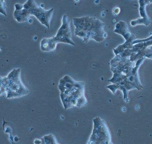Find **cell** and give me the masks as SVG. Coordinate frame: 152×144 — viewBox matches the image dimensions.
I'll return each instance as SVG.
<instances>
[{"label":"cell","instance_id":"cell-12","mask_svg":"<svg viewBox=\"0 0 152 144\" xmlns=\"http://www.w3.org/2000/svg\"><path fill=\"white\" fill-rule=\"evenodd\" d=\"M4 1H1V13L6 16V4L4 3Z\"/></svg>","mask_w":152,"mask_h":144},{"label":"cell","instance_id":"cell-5","mask_svg":"<svg viewBox=\"0 0 152 144\" xmlns=\"http://www.w3.org/2000/svg\"><path fill=\"white\" fill-rule=\"evenodd\" d=\"M29 91L21 80V69H14L8 76L1 78V95L6 94V98H18L28 94Z\"/></svg>","mask_w":152,"mask_h":144},{"label":"cell","instance_id":"cell-9","mask_svg":"<svg viewBox=\"0 0 152 144\" xmlns=\"http://www.w3.org/2000/svg\"><path fill=\"white\" fill-rule=\"evenodd\" d=\"M140 4V14L141 18H137V19L132 20L131 22V25L133 27H135L137 25H142L143 24L145 26H149L151 24V20L147 16L145 10V7L148 4L152 3V1H138Z\"/></svg>","mask_w":152,"mask_h":144},{"label":"cell","instance_id":"cell-7","mask_svg":"<svg viewBox=\"0 0 152 144\" xmlns=\"http://www.w3.org/2000/svg\"><path fill=\"white\" fill-rule=\"evenodd\" d=\"M93 121V130L88 144H113L105 122L99 117Z\"/></svg>","mask_w":152,"mask_h":144},{"label":"cell","instance_id":"cell-2","mask_svg":"<svg viewBox=\"0 0 152 144\" xmlns=\"http://www.w3.org/2000/svg\"><path fill=\"white\" fill-rule=\"evenodd\" d=\"M85 85L84 82L77 81L68 75H65L60 80L58 88L65 110L73 107L80 108L87 105Z\"/></svg>","mask_w":152,"mask_h":144},{"label":"cell","instance_id":"cell-6","mask_svg":"<svg viewBox=\"0 0 152 144\" xmlns=\"http://www.w3.org/2000/svg\"><path fill=\"white\" fill-rule=\"evenodd\" d=\"M60 43L75 46V44L72 39L70 20L66 15L63 16L62 25L56 36L52 38L42 39L41 41L40 48L43 52H52L55 50L57 44Z\"/></svg>","mask_w":152,"mask_h":144},{"label":"cell","instance_id":"cell-14","mask_svg":"<svg viewBox=\"0 0 152 144\" xmlns=\"http://www.w3.org/2000/svg\"><path fill=\"white\" fill-rule=\"evenodd\" d=\"M114 10H115V13H114V14H115L116 15H118L119 14V12H118V10H120V8H115V9H114Z\"/></svg>","mask_w":152,"mask_h":144},{"label":"cell","instance_id":"cell-1","mask_svg":"<svg viewBox=\"0 0 152 144\" xmlns=\"http://www.w3.org/2000/svg\"><path fill=\"white\" fill-rule=\"evenodd\" d=\"M145 58L139 59L134 65V63L130 60V57H124L120 55H115L110 62L113 77L108 80L113 84L107 86V88L114 95L117 90H121L123 92L124 101L128 103L130 91L135 89L140 91L143 88L139 78L138 69Z\"/></svg>","mask_w":152,"mask_h":144},{"label":"cell","instance_id":"cell-11","mask_svg":"<svg viewBox=\"0 0 152 144\" xmlns=\"http://www.w3.org/2000/svg\"><path fill=\"white\" fill-rule=\"evenodd\" d=\"M144 57L152 60V45L147 47L145 50Z\"/></svg>","mask_w":152,"mask_h":144},{"label":"cell","instance_id":"cell-13","mask_svg":"<svg viewBox=\"0 0 152 144\" xmlns=\"http://www.w3.org/2000/svg\"><path fill=\"white\" fill-rule=\"evenodd\" d=\"M152 40V35L151 36L149 37V38H146L143 39H137L134 41L133 43V44H136L139 43L144 42L147 41Z\"/></svg>","mask_w":152,"mask_h":144},{"label":"cell","instance_id":"cell-4","mask_svg":"<svg viewBox=\"0 0 152 144\" xmlns=\"http://www.w3.org/2000/svg\"><path fill=\"white\" fill-rule=\"evenodd\" d=\"M13 13L15 19L19 23L27 21L29 17L34 16L42 25L50 28L51 20L53 16L54 8L46 10L38 5L35 1L28 0L23 4L15 5Z\"/></svg>","mask_w":152,"mask_h":144},{"label":"cell","instance_id":"cell-8","mask_svg":"<svg viewBox=\"0 0 152 144\" xmlns=\"http://www.w3.org/2000/svg\"><path fill=\"white\" fill-rule=\"evenodd\" d=\"M114 32L121 34L126 40L124 44L113 49L115 55L122 54L126 49L132 48L133 42L137 40L136 37L130 31L128 26L126 22L121 21L118 23L116 24Z\"/></svg>","mask_w":152,"mask_h":144},{"label":"cell","instance_id":"cell-3","mask_svg":"<svg viewBox=\"0 0 152 144\" xmlns=\"http://www.w3.org/2000/svg\"><path fill=\"white\" fill-rule=\"evenodd\" d=\"M75 35L84 42L94 40L101 42L107 38L108 34L104 31L105 24L93 17L84 16L73 19Z\"/></svg>","mask_w":152,"mask_h":144},{"label":"cell","instance_id":"cell-10","mask_svg":"<svg viewBox=\"0 0 152 144\" xmlns=\"http://www.w3.org/2000/svg\"><path fill=\"white\" fill-rule=\"evenodd\" d=\"M34 143L35 144H58L52 134L46 135L40 139H36Z\"/></svg>","mask_w":152,"mask_h":144}]
</instances>
